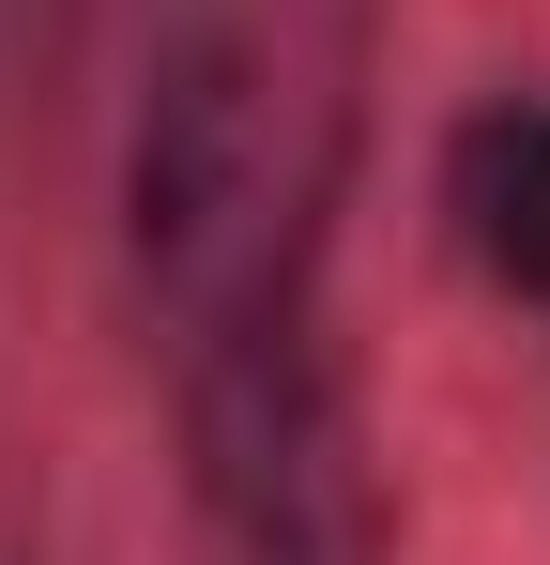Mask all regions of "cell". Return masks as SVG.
Listing matches in <instances>:
<instances>
[{"label": "cell", "instance_id": "6da1fadb", "mask_svg": "<svg viewBox=\"0 0 550 565\" xmlns=\"http://www.w3.org/2000/svg\"><path fill=\"white\" fill-rule=\"evenodd\" d=\"M337 153H352V107L290 15L214 0L154 46L138 138H123V276H138V321L169 337V367L245 321L321 306Z\"/></svg>", "mask_w": 550, "mask_h": 565}, {"label": "cell", "instance_id": "7a4b0ae2", "mask_svg": "<svg viewBox=\"0 0 550 565\" xmlns=\"http://www.w3.org/2000/svg\"><path fill=\"white\" fill-rule=\"evenodd\" d=\"M183 459H199V535L214 565H382V473L352 428L337 306L245 321L183 352Z\"/></svg>", "mask_w": 550, "mask_h": 565}, {"label": "cell", "instance_id": "3957f363", "mask_svg": "<svg viewBox=\"0 0 550 565\" xmlns=\"http://www.w3.org/2000/svg\"><path fill=\"white\" fill-rule=\"evenodd\" d=\"M444 214H458L489 290L550 306V93H489L444 138Z\"/></svg>", "mask_w": 550, "mask_h": 565}]
</instances>
